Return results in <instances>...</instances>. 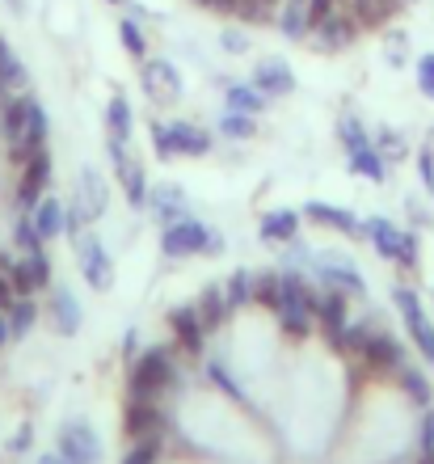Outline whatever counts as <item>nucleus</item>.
Segmentation results:
<instances>
[{
    "mask_svg": "<svg viewBox=\"0 0 434 464\" xmlns=\"http://www.w3.org/2000/svg\"><path fill=\"white\" fill-rule=\"evenodd\" d=\"M241 9V0H216V13H236Z\"/></svg>",
    "mask_w": 434,
    "mask_h": 464,
    "instance_id": "bf43d9fd",
    "label": "nucleus"
},
{
    "mask_svg": "<svg viewBox=\"0 0 434 464\" xmlns=\"http://www.w3.org/2000/svg\"><path fill=\"white\" fill-rule=\"evenodd\" d=\"M140 346V334L135 330H127V338H122V351H127V359H131V351Z\"/></svg>",
    "mask_w": 434,
    "mask_h": 464,
    "instance_id": "13d9d810",
    "label": "nucleus"
},
{
    "mask_svg": "<svg viewBox=\"0 0 434 464\" xmlns=\"http://www.w3.org/2000/svg\"><path fill=\"white\" fill-rule=\"evenodd\" d=\"M211 376H216L219 384H224V392H232V397H236V401H245L241 384H236V380H232V376H228V372H224V367H219V363H211Z\"/></svg>",
    "mask_w": 434,
    "mask_h": 464,
    "instance_id": "09e8293b",
    "label": "nucleus"
},
{
    "mask_svg": "<svg viewBox=\"0 0 434 464\" xmlns=\"http://www.w3.org/2000/svg\"><path fill=\"white\" fill-rule=\"evenodd\" d=\"M219 131L228 135V140H254L257 135V122H254V114H245V111H224L219 114Z\"/></svg>",
    "mask_w": 434,
    "mask_h": 464,
    "instance_id": "473e14b6",
    "label": "nucleus"
},
{
    "mask_svg": "<svg viewBox=\"0 0 434 464\" xmlns=\"http://www.w3.org/2000/svg\"><path fill=\"white\" fill-rule=\"evenodd\" d=\"M228 106L245 114H257L265 106V93H257V85H228Z\"/></svg>",
    "mask_w": 434,
    "mask_h": 464,
    "instance_id": "72a5a7b5",
    "label": "nucleus"
},
{
    "mask_svg": "<svg viewBox=\"0 0 434 464\" xmlns=\"http://www.w3.org/2000/svg\"><path fill=\"white\" fill-rule=\"evenodd\" d=\"M316 275H321V283L325 287H333V292H346V295H362L367 292V283H362V275L354 266H346V262H329V257H321L316 262Z\"/></svg>",
    "mask_w": 434,
    "mask_h": 464,
    "instance_id": "a211bd4d",
    "label": "nucleus"
},
{
    "mask_svg": "<svg viewBox=\"0 0 434 464\" xmlns=\"http://www.w3.org/2000/svg\"><path fill=\"white\" fill-rule=\"evenodd\" d=\"M119 182H122V190H127V198H131V208H144L148 203V178H144V165L135 157H122L119 165Z\"/></svg>",
    "mask_w": 434,
    "mask_h": 464,
    "instance_id": "cd10ccee",
    "label": "nucleus"
},
{
    "mask_svg": "<svg viewBox=\"0 0 434 464\" xmlns=\"http://www.w3.org/2000/svg\"><path fill=\"white\" fill-rule=\"evenodd\" d=\"M278 30H283V38H291V43H300V38L313 34V0H283Z\"/></svg>",
    "mask_w": 434,
    "mask_h": 464,
    "instance_id": "6ab92c4d",
    "label": "nucleus"
},
{
    "mask_svg": "<svg viewBox=\"0 0 434 464\" xmlns=\"http://www.w3.org/2000/svg\"><path fill=\"white\" fill-rule=\"evenodd\" d=\"M219 43H224V51H232V55L249 51V38H245L241 30H224V34H219Z\"/></svg>",
    "mask_w": 434,
    "mask_h": 464,
    "instance_id": "de8ad7c7",
    "label": "nucleus"
},
{
    "mask_svg": "<svg viewBox=\"0 0 434 464\" xmlns=\"http://www.w3.org/2000/svg\"><path fill=\"white\" fill-rule=\"evenodd\" d=\"M224 292H228L232 308H241L245 300H254V275H249V270H232V279L224 283Z\"/></svg>",
    "mask_w": 434,
    "mask_h": 464,
    "instance_id": "4c0bfd02",
    "label": "nucleus"
},
{
    "mask_svg": "<svg viewBox=\"0 0 434 464\" xmlns=\"http://www.w3.org/2000/svg\"><path fill=\"white\" fill-rule=\"evenodd\" d=\"M25 85H30V76H25L22 60H17V51L0 38V98H5V93H22Z\"/></svg>",
    "mask_w": 434,
    "mask_h": 464,
    "instance_id": "393cba45",
    "label": "nucleus"
},
{
    "mask_svg": "<svg viewBox=\"0 0 434 464\" xmlns=\"http://www.w3.org/2000/svg\"><path fill=\"white\" fill-rule=\"evenodd\" d=\"M30 220H34L38 237H43V241H51V237H60V232H63L68 211H63V203H55V198H38V208L30 211Z\"/></svg>",
    "mask_w": 434,
    "mask_h": 464,
    "instance_id": "c756f323",
    "label": "nucleus"
},
{
    "mask_svg": "<svg viewBox=\"0 0 434 464\" xmlns=\"http://www.w3.org/2000/svg\"><path fill=\"white\" fill-rule=\"evenodd\" d=\"M359 30H362V25L354 22V13H350V9H333L325 22L316 25L313 34H316V47H321V51H346L350 43L359 38Z\"/></svg>",
    "mask_w": 434,
    "mask_h": 464,
    "instance_id": "9b49d317",
    "label": "nucleus"
},
{
    "mask_svg": "<svg viewBox=\"0 0 434 464\" xmlns=\"http://www.w3.org/2000/svg\"><path fill=\"white\" fill-rule=\"evenodd\" d=\"M375 148H380V157H384V160H397V157H405V140H400L397 131H380V140H375Z\"/></svg>",
    "mask_w": 434,
    "mask_h": 464,
    "instance_id": "c03bdc74",
    "label": "nucleus"
},
{
    "mask_svg": "<svg viewBox=\"0 0 434 464\" xmlns=\"http://www.w3.org/2000/svg\"><path fill=\"white\" fill-rule=\"evenodd\" d=\"M400 5H405V0H350V13H354V22H359L362 30H375V25H384Z\"/></svg>",
    "mask_w": 434,
    "mask_h": 464,
    "instance_id": "a878e982",
    "label": "nucleus"
},
{
    "mask_svg": "<svg viewBox=\"0 0 434 464\" xmlns=\"http://www.w3.org/2000/svg\"><path fill=\"white\" fill-rule=\"evenodd\" d=\"M422 448L434 456V414H426V418H422Z\"/></svg>",
    "mask_w": 434,
    "mask_h": 464,
    "instance_id": "864d4df0",
    "label": "nucleus"
},
{
    "mask_svg": "<svg viewBox=\"0 0 434 464\" xmlns=\"http://www.w3.org/2000/svg\"><path fill=\"white\" fill-rule=\"evenodd\" d=\"M148 208L157 211V220H181V216H190V203H186V190L181 186H157V190H148Z\"/></svg>",
    "mask_w": 434,
    "mask_h": 464,
    "instance_id": "4be33fe9",
    "label": "nucleus"
},
{
    "mask_svg": "<svg viewBox=\"0 0 434 464\" xmlns=\"http://www.w3.org/2000/svg\"><path fill=\"white\" fill-rule=\"evenodd\" d=\"M152 148L160 160L203 157V152H211V131L194 127V122H152Z\"/></svg>",
    "mask_w": 434,
    "mask_h": 464,
    "instance_id": "20e7f679",
    "label": "nucleus"
},
{
    "mask_svg": "<svg viewBox=\"0 0 434 464\" xmlns=\"http://www.w3.org/2000/svg\"><path fill=\"white\" fill-rule=\"evenodd\" d=\"M418 178H422V186L434 195V144H422V152H418Z\"/></svg>",
    "mask_w": 434,
    "mask_h": 464,
    "instance_id": "a18cd8bd",
    "label": "nucleus"
},
{
    "mask_svg": "<svg viewBox=\"0 0 434 464\" xmlns=\"http://www.w3.org/2000/svg\"><path fill=\"white\" fill-rule=\"evenodd\" d=\"M254 85L265 98H287L291 89H295V72H291L283 60H262L254 68Z\"/></svg>",
    "mask_w": 434,
    "mask_h": 464,
    "instance_id": "dca6fc26",
    "label": "nucleus"
},
{
    "mask_svg": "<svg viewBox=\"0 0 434 464\" xmlns=\"http://www.w3.org/2000/svg\"><path fill=\"white\" fill-rule=\"evenodd\" d=\"M207 237H211V228L203 220L181 216V220H173L169 228L160 232V249H165V257H190L207 249Z\"/></svg>",
    "mask_w": 434,
    "mask_h": 464,
    "instance_id": "39448f33",
    "label": "nucleus"
},
{
    "mask_svg": "<svg viewBox=\"0 0 434 464\" xmlns=\"http://www.w3.org/2000/svg\"><path fill=\"white\" fill-rule=\"evenodd\" d=\"M51 304H55V325H60V334L72 338V334L81 330V304H76V295L68 292V287H55Z\"/></svg>",
    "mask_w": 434,
    "mask_h": 464,
    "instance_id": "2f4dec72",
    "label": "nucleus"
},
{
    "mask_svg": "<svg viewBox=\"0 0 434 464\" xmlns=\"http://www.w3.org/2000/svg\"><path fill=\"white\" fill-rule=\"evenodd\" d=\"M13 241L22 245L25 257H30V254H47V249H43V237H38V228H34V220H17V228H13Z\"/></svg>",
    "mask_w": 434,
    "mask_h": 464,
    "instance_id": "a19ab883",
    "label": "nucleus"
},
{
    "mask_svg": "<svg viewBox=\"0 0 434 464\" xmlns=\"http://www.w3.org/2000/svg\"><path fill=\"white\" fill-rule=\"evenodd\" d=\"M397 372H400V384H405V392H410L413 401H418V405H430V384H426L422 372H418V367H405V363H400Z\"/></svg>",
    "mask_w": 434,
    "mask_h": 464,
    "instance_id": "ea45409f",
    "label": "nucleus"
},
{
    "mask_svg": "<svg viewBox=\"0 0 434 464\" xmlns=\"http://www.w3.org/2000/svg\"><path fill=\"white\" fill-rule=\"evenodd\" d=\"M278 9H283V0H241L236 17H241V22H249V25H262V22H270Z\"/></svg>",
    "mask_w": 434,
    "mask_h": 464,
    "instance_id": "f704fd0d",
    "label": "nucleus"
},
{
    "mask_svg": "<svg viewBox=\"0 0 434 464\" xmlns=\"http://www.w3.org/2000/svg\"><path fill=\"white\" fill-rule=\"evenodd\" d=\"M316 321H321V330H325L329 343H338L342 346V334H346V292H333L329 287L325 295H316V304H313Z\"/></svg>",
    "mask_w": 434,
    "mask_h": 464,
    "instance_id": "4468645a",
    "label": "nucleus"
},
{
    "mask_svg": "<svg viewBox=\"0 0 434 464\" xmlns=\"http://www.w3.org/2000/svg\"><path fill=\"white\" fill-rule=\"evenodd\" d=\"M63 464H101V440L89 422H63L60 427Z\"/></svg>",
    "mask_w": 434,
    "mask_h": 464,
    "instance_id": "0eeeda50",
    "label": "nucleus"
},
{
    "mask_svg": "<svg viewBox=\"0 0 434 464\" xmlns=\"http://www.w3.org/2000/svg\"><path fill=\"white\" fill-rule=\"evenodd\" d=\"M278 292H283V279L278 275H254V300L257 304H278Z\"/></svg>",
    "mask_w": 434,
    "mask_h": 464,
    "instance_id": "79ce46f5",
    "label": "nucleus"
},
{
    "mask_svg": "<svg viewBox=\"0 0 434 464\" xmlns=\"http://www.w3.org/2000/svg\"><path fill=\"white\" fill-rule=\"evenodd\" d=\"M13 334H9V308H0V346L9 343Z\"/></svg>",
    "mask_w": 434,
    "mask_h": 464,
    "instance_id": "4d7b16f0",
    "label": "nucleus"
},
{
    "mask_svg": "<svg viewBox=\"0 0 434 464\" xmlns=\"http://www.w3.org/2000/svg\"><path fill=\"white\" fill-rule=\"evenodd\" d=\"M400 266H418V237H410V232L400 241Z\"/></svg>",
    "mask_w": 434,
    "mask_h": 464,
    "instance_id": "3c124183",
    "label": "nucleus"
},
{
    "mask_svg": "<svg viewBox=\"0 0 434 464\" xmlns=\"http://www.w3.org/2000/svg\"><path fill=\"white\" fill-rule=\"evenodd\" d=\"M388 63H392V68L405 63V34H388Z\"/></svg>",
    "mask_w": 434,
    "mask_h": 464,
    "instance_id": "8fccbe9b",
    "label": "nucleus"
},
{
    "mask_svg": "<svg viewBox=\"0 0 434 464\" xmlns=\"http://www.w3.org/2000/svg\"><path fill=\"white\" fill-rule=\"evenodd\" d=\"M207 257H216V254H224V237H219V232H211V237H207V249H203Z\"/></svg>",
    "mask_w": 434,
    "mask_h": 464,
    "instance_id": "6e6d98bb",
    "label": "nucleus"
},
{
    "mask_svg": "<svg viewBox=\"0 0 434 464\" xmlns=\"http://www.w3.org/2000/svg\"><path fill=\"white\" fill-rule=\"evenodd\" d=\"M362 237H371V245L380 249V257H388V262H400V241H405V232H400L392 220H384V216H371V220L362 224Z\"/></svg>",
    "mask_w": 434,
    "mask_h": 464,
    "instance_id": "412c9836",
    "label": "nucleus"
},
{
    "mask_svg": "<svg viewBox=\"0 0 434 464\" xmlns=\"http://www.w3.org/2000/svg\"><path fill=\"white\" fill-rule=\"evenodd\" d=\"M169 380H173V354L165 346H152V351H144L135 359L127 392H131V401H152L157 392L169 389Z\"/></svg>",
    "mask_w": 434,
    "mask_h": 464,
    "instance_id": "7ed1b4c3",
    "label": "nucleus"
},
{
    "mask_svg": "<svg viewBox=\"0 0 434 464\" xmlns=\"http://www.w3.org/2000/svg\"><path fill=\"white\" fill-rule=\"evenodd\" d=\"M106 127H110V140H119V144H131V131H135V114H131V102L114 93L106 106Z\"/></svg>",
    "mask_w": 434,
    "mask_h": 464,
    "instance_id": "bb28decb",
    "label": "nucleus"
},
{
    "mask_svg": "<svg viewBox=\"0 0 434 464\" xmlns=\"http://www.w3.org/2000/svg\"><path fill=\"white\" fill-rule=\"evenodd\" d=\"M169 325H173V338H178V346L186 354H203V343H207V330H203V321H198V308L194 304H181L169 313Z\"/></svg>",
    "mask_w": 434,
    "mask_h": 464,
    "instance_id": "ddd939ff",
    "label": "nucleus"
},
{
    "mask_svg": "<svg viewBox=\"0 0 434 464\" xmlns=\"http://www.w3.org/2000/svg\"><path fill=\"white\" fill-rule=\"evenodd\" d=\"M304 216L313 224H325V228H338V232H346V237H362V220L354 216V211H346V208H333V203H308L304 208Z\"/></svg>",
    "mask_w": 434,
    "mask_h": 464,
    "instance_id": "aec40b11",
    "label": "nucleus"
},
{
    "mask_svg": "<svg viewBox=\"0 0 434 464\" xmlns=\"http://www.w3.org/2000/svg\"><path fill=\"white\" fill-rule=\"evenodd\" d=\"M160 427H165V414H160L152 401H131L127 405V414H122V430H127V440L160 435Z\"/></svg>",
    "mask_w": 434,
    "mask_h": 464,
    "instance_id": "f3484780",
    "label": "nucleus"
},
{
    "mask_svg": "<svg viewBox=\"0 0 434 464\" xmlns=\"http://www.w3.org/2000/svg\"><path fill=\"white\" fill-rule=\"evenodd\" d=\"M160 460V435H144L131 443V452L122 456V464H157Z\"/></svg>",
    "mask_w": 434,
    "mask_h": 464,
    "instance_id": "58836bf2",
    "label": "nucleus"
},
{
    "mask_svg": "<svg viewBox=\"0 0 434 464\" xmlns=\"http://www.w3.org/2000/svg\"><path fill=\"white\" fill-rule=\"evenodd\" d=\"M392 300H397L400 317H405V325H410V334H413V343H418V351H422V359L426 363H434V325H430V317H426L422 300L413 295V287H397Z\"/></svg>",
    "mask_w": 434,
    "mask_h": 464,
    "instance_id": "6e6552de",
    "label": "nucleus"
},
{
    "mask_svg": "<svg viewBox=\"0 0 434 464\" xmlns=\"http://www.w3.org/2000/svg\"><path fill=\"white\" fill-rule=\"evenodd\" d=\"M291 262H316V257H313V249H308V245H304V241H291Z\"/></svg>",
    "mask_w": 434,
    "mask_h": 464,
    "instance_id": "5fc2aeb1",
    "label": "nucleus"
},
{
    "mask_svg": "<svg viewBox=\"0 0 434 464\" xmlns=\"http://www.w3.org/2000/svg\"><path fill=\"white\" fill-rule=\"evenodd\" d=\"M313 304H316V295L308 292V283L300 279V275H283V292H278V325L291 334V338H304V334L313 330Z\"/></svg>",
    "mask_w": 434,
    "mask_h": 464,
    "instance_id": "f03ea898",
    "label": "nucleus"
},
{
    "mask_svg": "<svg viewBox=\"0 0 434 464\" xmlns=\"http://www.w3.org/2000/svg\"><path fill=\"white\" fill-rule=\"evenodd\" d=\"M9 275H13V287H17V295H34V292H43V287H51V262H47V254L22 257V262L9 270Z\"/></svg>",
    "mask_w": 434,
    "mask_h": 464,
    "instance_id": "2eb2a0df",
    "label": "nucleus"
},
{
    "mask_svg": "<svg viewBox=\"0 0 434 464\" xmlns=\"http://www.w3.org/2000/svg\"><path fill=\"white\" fill-rule=\"evenodd\" d=\"M198 321H203V330H219L224 321H228L232 304H228V292L224 287H207L203 295H198Z\"/></svg>",
    "mask_w": 434,
    "mask_h": 464,
    "instance_id": "b1692460",
    "label": "nucleus"
},
{
    "mask_svg": "<svg viewBox=\"0 0 434 464\" xmlns=\"http://www.w3.org/2000/svg\"><path fill=\"white\" fill-rule=\"evenodd\" d=\"M338 135H342V144H346V152H350V148H362V144H371V140H367V127H362L359 119H350V114H346V119H342V122H338Z\"/></svg>",
    "mask_w": 434,
    "mask_h": 464,
    "instance_id": "37998d69",
    "label": "nucleus"
},
{
    "mask_svg": "<svg viewBox=\"0 0 434 464\" xmlns=\"http://www.w3.org/2000/svg\"><path fill=\"white\" fill-rule=\"evenodd\" d=\"M34 317H38V308L30 304L25 295H17V300H13V308H9V334H13V338H22V334H30Z\"/></svg>",
    "mask_w": 434,
    "mask_h": 464,
    "instance_id": "c9c22d12",
    "label": "nucleus"
},
{
    "mask_svg": "<svg viewBox=\"0 0 434 464\" xmlns=\"http://www.w3.org/2000/svg\"><path fill=\"white\" fill-rule=\"evenodd\" d=\"M422 464H434V456H430V452H426V456H422Z\"/></svg>",
    "mask_w": 434,
    "mask_h": 464,
    "instance_id": "e2e57ef3",
    "label": "nucleus"
},
{
    "mask_svg": "<svg viewBox=\"0 0 434 464\" xmlns=\"http://www.w3.org/2000/svg\"><path fill=\"white\" fill-rule=\"evenodd\" d=\"M405 5H413V0H405Z\"/></svg>",
    "mask_w": 434,
    "mask_h": 464,
    "instance_id": "69168bd1",
    "label": "nucleus"
},
{
    "mask_svg": "<svg viewBox=\"0 0 434 464\" xmlns=\"http://www.w3.org/2000/svg\"><path fill=\"white\" fill-rule=\"evenodd\" d=\"M262 237L265 241H295V237H300V211H287V208L265 211L262 216Z\"/></svg>",
    "mask_w": 434,
    "mask_h": 464,
    "instance_id": "c85d7f7f",
    "label": "nucleus"
},
{
    "mask_svg": "<svg viewBox=\"0 0 434 464\" xmlns=\"http://www.w3.org/2000/svg\"><path fill=\"white\" fill-rule=\"evenodd\" d=\"M119 38H122V47L131 51L135 60H144V55H148V38H144V30H140V22H135V17H122V22H119Z\"/></svg>",
    "mask_w": 434,
    "mask_h": 464,
    "instance_id": "e433bc0d",
    "label": "nucleus"
},
{
    "mask_svg": "<svg viewBox=\"0 0 434 464\" xmlns=\"http://www.w3.org/2000/svg\"><path fill=\"white\" fill-rule=\"evenodd\" d=\"M198 5H207V9H216V0H198Z\"/></svg>",
    "mask_w": 434,
    "mask_h": 464,
    "instance_id": "680f3d73",
    "label": "nucleus"
},
{
    "mask_svg": "<svg viewBox=\"0 0 434 464\" xmlns=\"http://www.w3.org/2000/svg\"><path fill=\"white\" fill-rule=\"evenodd\" d=\"M76 262H81V275L89 279L93 292H110L114 287V262H110L106 245L97 237H76Z\"/></svg>",
    "mask_w": 434,
    "mask_h": 464,
    "instance_id": "423d86ee",
    "label": "nucleus"
},
{
    "mask_svg": "<svg viewBox=\"0 0 434 464\" xmlns=\"http://www.w3.org/2000/svg\"><path fill=\"white\" fill-rule=\"evenodd\" d=\"M0 131H5V144H9V157L17 165L34 157L38 148H47V114L38 106L34 98H13L5 102V111H0Z\"/></svg>",
    "mask_w": 434,
    "mask_h": 464,
    "instance_id": "f257e3e1",
    "label": "nucleus"
},
{
    "mask_svg": "<svg viewBox=\"0 0 434 464\" xmlns=\"http://www.w3.org/2000/svg\"><path fill=\"white\" fill-rule=\"evenodd\" d=\"M38 464H63L60 452H47V456H38Z\"/></svg>",
    "mask_w": 434,
    "mask_h": 464,
    "instance_id": "052dcab7",
    "label": "nucleus"
},
{
    "mask_svg": "<svg viewBox=\"0 0 434 464\" xmlns=\"http://www.w3.org/2000/svg\"><path fill=\"white\" fill-rule=\"evenodd\" d=\"M144 93L157 106H173V102H181V72L173 68L169 60H144Z\"/></svg>",
    "mask_w": 434,
    "mask_h": 464,
    "instance_id": "1a4fd4ad",
    "label": "nucleus"
},
{
    "mask_svg": "<svg viewBox=\"0 0 434 464\" xmlns=\"http://www.w3.org/2000/svg\"><path fill=\"white\" fill-rule=\"evenodd\" d=\"M17 300V287H13V275H0V308H13Z\"/></svg>",
    "mask_w": 434,
    "mask_h": 464,
    "instance_id": "603ef678",
    "label": "nucleus"
},
{
    "mask_svg": "<svg viewBox=\"0 0 434 464\" xmlns=\"http://www.w3.org/2000/svg\"><path fill=\"white\" fill-rule=\"evenodd\" d=\"M110 5H119V0H110Z\"/></svg>",
    "mask_w": 434,
    "mask_h": 464,
    "instance_id": "0e129e2a",
    "label": "nucleus"
},
{
    "mask_svg": "<svg viewBox=\"0 0 434 464\" xmlns=\"http://www.w3.org/2000/svg\"><path fill=\"white\" fill-rule=\"evenodd\" d=\"M47 186H51V152H47V148H38L34 157H30V160L22 165V182H17V203L34 211V208H38V198L47 195Z\"/></svg>",
    "mask_w": 434,
    "mask_h": 464,
    "instance_id": "9d476101",
    "label": "nucleus"
},
{
    "mask_svg": "<svg viewBox=\"0 0 434 464\" xmlns=\"http://www.w3.org/2000/svg\"><path fill=\"white\" fill-rule=\"evenodd\" d=\"M354 354H359V359H367L371 367H400V354H405V351H400L388 334H371V330H367Z\"/></svg>",
    "mask_w": 434,
    "mask_h": 464,
    "instance_id": "5701e85b",
    "label": "nucleus"
},
{
    "mask_svg": "<svg viewBox=\"0 0 434 464\" xmlns=\"http://www.w3.org/2000/svg\"><path fill=\"white\" fill-rule=\"evenodd\" d=\"M106 203H110L106 178H101L93 165H85V169H81V190H76V208H72V211L89 224V220H97V216L106 211Z\"/></svg>",
    "mask_w": 434,
    "mask_h": 464,
    "instance_id": "f8f14e48",
    "label": "nucleus"
},
{
    "mask_svg": "<svg viewBox=\"0 0 434 464\" xmlns=\"http://www.w3.org/2000/svg\"><path fill=\"white\" fill-rule=\"evenodd\" d=\"M418 89H422L426 98L434 102V51H430V55H422V60H418Z\"/></svg>",
    "mask_w": 434,
    "mask_h": 464,
    "instance_id": "49530a36",
    "label": "nucleus"
},
{
    "mask_svg": "<svg viewBox=\"0 0 434 464\" xmlns=\"http://www.w3.org/2000/svg\"><path fill=\"white\" fill-rule=\"evenodd\" d=\"M350 169L362 173V178H371V182H384L388 160L380 157V148L375 144H362V148H350Z\"/></svg>",
    "mask_w": 434,
    "mask_h": 464,
    "instance_id": "7c9ffc66",
    "label": "nucleus"
}]
</instances>
